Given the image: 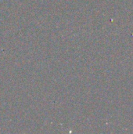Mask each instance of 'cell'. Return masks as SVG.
I'll list each match as a JSON object with an SVG mask.
<instances>
[]
</instances>
